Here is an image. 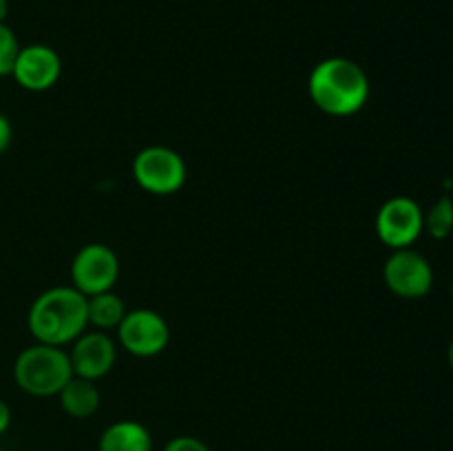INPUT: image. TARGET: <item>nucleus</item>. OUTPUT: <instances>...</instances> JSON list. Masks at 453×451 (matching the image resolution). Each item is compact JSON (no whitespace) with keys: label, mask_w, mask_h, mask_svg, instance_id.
Masks as SVG:
<instances>
[{"label":"nucleus","mask_w":453,"mask_h":451,"mask_svg":"<svg viewBox=\"0 0 453 451\" xmlns=\"http://www.w3.org/2000/svg\"><path fill=\"white\" fill-rule=\"evenodd\" d=\"M310 97L326 113L348 118L358 113L370 97L367 73L348 57H327L310 75Z\"/></svg>","instance_id":"obj_1"},{"label":"nucleus","mask_w":453,"mask_h":451,"mask_svg":"<svg viewBox=\"0 0 453 451\" xmlns=\"http://www.w3.org/2000/svg\"><path fill=\"white\" fill-rule=\"evenodd\" d=\"M87 325V296L75 287H51L42 292L29 310L31 334L44 345L62 348L82 336Z\"/></svg>","instance_id":"obj_2"},{"label":"nucleus","mask_w":453,"mask_h":451,"mask_svg":"<svg viewBox=\"0 0 453 451\" xmlns=\"http://www.w3.org/2000/svg\"><path fill=\"white\" fill-rule=\"evenodd\" d=\"M73 376L69 354L56 345H31L18 354L13 365L18 387L31 396H56Z\"/></svg>","instance_id":"obj_3"},{"label":"nucleus","mask_w":453,"mask_h":451,"mask_svg":"<svg viewBox=\"0 0 453 451\" xmlns=\"http://www.w3.org/2000/svg\"><path fill=\"white\" fill-rule=\"evenodd\" d=\"M133 177L153 195H173L186 184V164L180 153L166 146H149L133 162Z\"/></svg>","instance_id":"obj_4"},{"label":"nucleus","mask_w":453,"mask_h":451,"mask_svg":"<svg viewBox=\"0 0 453 451\" xmlns=\"http://www.w3.org/2000/svg\"><path fill=\"white\" fill-rule=\"evenodd\" d=\"M425 230V212L414 199L394 197L376 215V233L385 246L401 250L410 248Z\"/></svg>","instance_id":"obj_5"},{"label":"nucleus","mask_w":453,"mask_h":451,"mask_svg":"<svg viewBox=\"0 0 453 451\" xmlns=\"http://www.w3.org/2000/svg\"><path fill=\"white\" fill-rule=\"evenodd\" d=\"M71 277L75 290L84 296L109 292L119 277L118 255L104 243H88L75 255Z\"/></svg>","instance_id":"obj_6"},{"label":"nucleus","mask_w":453,"mask_h":451,"mask_svg":"<svg viewBox=\"0 0 453 451\" xmlns=\"http://www.w3.org/2000/svg\"><path fill=\"white\" fill-rule=\"evenodd\" d=\"M385 283L403 299H420L434 286V270L420 252L411 248L394 250L385 264Z\"/></svg>","instance_id":"obj_7"},{"label":"nucleus","mask_w":453,"mask_h":451,"mask_svg":"<svg viewBox=\"0 0 453 451\" xmlns=\"http://www.w3.org/2000/svg\"><path fill=\"white\" fill-rule=\"evenodd\" d=\"M119 343L133 356L149 358L162 352L171 339L168 323L153 310H133L119 323Z\"/></svg>","instance_id":"obj_8"},{"label":"nucleus","mask_w":453,"mask_h":451,"mask_svg":"<svg viewBox=\"0 0 453 451\" xmlns=\"http://www.w3.org/2000/svg\"><path fill=\"white\" fill-rule=\"evenodd\" d=\"M62 71L60 56L47 44L20 47L12 75L27 91H47L58 82Z\"/></svg>","instance_id":"obj_9"},{"label":"nucleus","mask_w":453,"mask_h":451,"mask_svg":"<svg viewBox=\"0 0 453 451\" xmlns=\"http://www.w3.org/2000/svg\"><path fill=\"white\" fill-rule=\"evenodd\" d=\"M69 358L75 376L97 380L109 374L111 367L115 365V345L102 332H88L75 339Z\"/></svg>","instance_id":"obj_10"},{"label":"nucleus","mask_w":453,"mask_h":451,"mask_svg":"<svg viewBox=\"0 0 453 451\" xmlns=\"http://www.w3.org/2000/svg\"><path fill=\"white\" fill-rule=\"evenodd\" d=\"M97 451H153V438L144 424L119 420L104 429Z\"/></svg>","instance_id":"obj_11"},{"label":"nucleus","mask_w":453,"mask_h":451,"mask_svg":"<svg viewBox=\"0 0 453 451\" xmlns=\"http://www.w3.org/2000/svg\"><path fill=\"white\" fill-rule=\"evenodd\" d=\"M58 396H60L62 409L73 418H88L100 407V392L96 387V380L80 378V376H73Z\"/></svg>","instance_id":"obj_12"},{"label":"nucleus","mask_w":453,"mask_h":451,"mask_svg":"<svg viewBox=\"0 0 453 451\" xmlns=\"http://www.w3.org/2000/svg\"><path fill=\"white\" fill-rule=\"evenodd\" d=\"M87 310H88V323L102 330L109 327H118L122 318L127 317V308H124L122 299L113 292H102V294L87 296Z\"/></svg>","instance_id":"obj_13"},{"label":"nucleus","mask_w":453,"mask_h":451,"mask_svg":"<svg viewBox=\"0 0 453 451\" xmlns=\"http://www.w3.org/2000/svg\"><path fill=\"white\" fill-rule=\"evenodd\" d=\"M425 228L429 230L434 239L449 237L453 230V202L451 197H441L432 206V210L425 215Z\"/></svg>","instance_id":"obj_14"},{"label":"nucleus","mask_w":453,"mask_h":451,"mask_svg":"<svg viewBox=\"0 0 453 451\" xmlns=\"http://www.w3.org/2000/svg\"><path fill=\"white\" fill-rule=\"evenodd\" d=\"M18 53H20V44H18L16 34L4 22H0V78L12 75Z\"/></svg>","instance_id":"obj_15"},{"label":"nucleus","mask_w":453,"mask_h":451,"mask_svg":"<svg viewBox=\"0 0 453 451\" xmlns=\"http://www.w3.org/2000/svg\"><path fill=\"white\" fill-rule=\"evenodd\" d=\"M164 451H211L206 442H202L199 438L193 436H177L164 447Z\"/></svg>","instance_id":"obj_16"},{"label":"nucleus","mask_w":453,"mask_h":451,"mask_svg":"<svg viewBox=\"0 0 453 451\" xmlns=\"http://www.w3.org/2000/svg\"><path fill=\"white\" fill-rule=\"evenodd\" d=\"M12 137H13L12 124H9V119L0 113V155L9 149V144H12Z\"/></svg>","instance_id":"obj_17"},{"label":"nucleus","mask_w":453,"mask_h":451,"mask_svg":"<svg viewBox=\"0 0 453 451\" xmlns=\"http://www.w3.org/2000/svg\"><path fill=\"white\" fill-rule=\"evenodd\" d=\"M9 424H12V409H9L7 402L0 401V436L7 432Z\"/></svg>","instance_id":"obj_18"},{"label":"nucleus","mask_w":453,"mask_h":451,"mask_svg":"<svg viewBox=\"0 0 453 451\" xmlns=\"http://www.w3.org/2000/svg\"><path fill=\"white\" fill-rule=\"evenodd\" d=\"M9 13V0H0V22H4Z\"/></svg>","instance_id":"obj_19"},{"label":"nucleus","mask_w":453,"mask_h":451,"mask_svg":"<svg viewBox=\"0 0 453 451\" xmlns=\"http://www.w3.org/2000/svg\"><path fill=\"white\" fill-rule=\"evenodd\" d=\"M449 365H451V370H453V340H451V345H449Z\"/></svg>","instance_id":"obj_20"}]
</instances>
